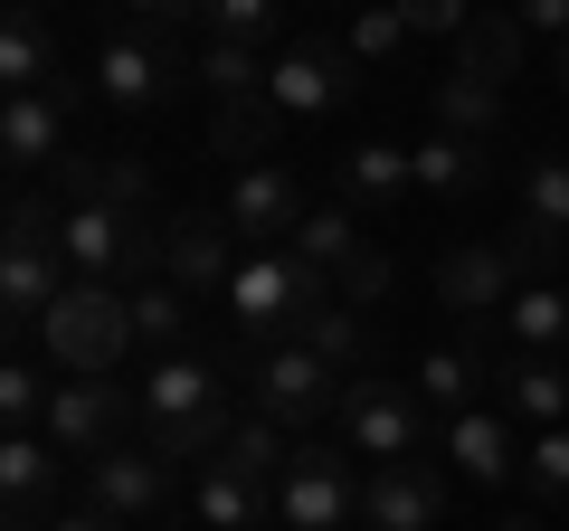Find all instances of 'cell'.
<instances>
[{
	"label": "cell",
	"instance_id": "19",
	"mask_svg": "<svg viewBox=\"0 0 569 531\" xmlns=\"http://www.w3.org/2000/svg\"><path fill=\"white\" fill-rule=\"evenodd\" d=\"M58 465L67 455L48 447V437H0V493H10V522H29V531H48L58 522Z\"/></svg>",
	"mask_w": 569,
	"mask_h": 531
},
{
	"label": "cell",
	"instance_id": "27",
	"mask_svg": "<svg viewBox=\"0 0 569 531\" xmlns=\"http://www.w3.org/2000/svg\"><path fill=\"white\" fill-rule=\"evenodd\" d=\"M190 304H200V294H181L171 275H142V285H133V342L171 361V351L190 342Z\"/></svg>",
	"mask_w": 569,
	"mask_h": 531
},
{
	"label": "cell",
	"instance_id": "5",
	"mask_svg": "<svg viewBox=\"0 0 569 531\" xmlns=\"http://www.w3.org/2000/svg\"><path fill=\"white\" fill-rule=\"evenodd\" d=\"M247 370H257V418H276V428H313L323 409H342V370L323 361V351H305V342H266V351H247Z\"/></svg>",
	"mask_w": 569,
	"mask_h": 531
},
{
	"label": "cell",
	"instance_id": "9",
	"mask_svg": "<svg viewBox=\"0 0 569 531\" xmlns=\"http://www.w3.org/2000/svg\"><path fill=\"white\" fill-rule=\"evenodd\" d=\"M313 209H305V181L284 162H247L238 171V190H228V228H238V247L247 257H266V247H295V228H305Z\"/></svg>",
	"mask_w": 569,
	"mask_h": 531
},
{
	"label": "cell",
	"instance_id": "31",
	"mask_svg": "<svg viewBox=\"0 0 569 531\" xmlns=\"http://www.w3.org/2000/svg\"><path fill=\"white\" fill-rule=\"evenodd\" d=\"M295 342H305V351H323L332 370H361V361H370V323H361V304H342V294H332V304H313Z\"/></svg>",
	"mask_w": 569,
	"mask_h": 531
},
{
	"label": "cell",
	"instance_id": "36",
	"mask_svg": "<svg viewBox=\"0 0 569 531\" xmlns=\"http://www.w3.org/2000/svg\"><path fill=\"white\" fill-rule=\"evenodd\" d=\"M48 399H58V389H48L29 361L0 370V418H10V437H39V428H48Z\"/></svg>",
	"mask_w": 569,
	"mask_h": 531
},
{
	"label": "cell",
	"instance_id": "1",
	"mask_svg": "<svg viewBox=\"0 0 569 531\" xmlns=\"http://www.w3.org/2000/svg\"><path fill=\"white\" fill-rule=\"evenodd\" d=\"M39 342L58 370H77V380H104V370L133 351V294L104 285V275H67V294L39 313Z\"/></svg>",
	"mask_w": 569,
	"mask_h": 531
},
{
	"label": "cell",
	"instance_id": "7",
	"mask_svg": "<svg viewBox=\"0 0 569 531\" xmlns=\"http://www.w3.org/2000/svg\"><path fill=\"white\" fill-rule=\"evenodd\" d=\"M238 228H228V209H181V219H162V275L181 294H228L238 285Z\"/></svg>",
	"mask_w": 569,
	"mask_h": 531
},
{
	"label": "cell",
	"instance_id": "23",
	"mask_svg": "<svg viewBox=\"0 0 569 531\" xmlns=\"http://www.w3.org/2000/svg\"><path fill=\"white\" fill-rule=\"evenodd\" d=\"M522 58H531V29L512 20V10H475L466 39H456V67L485 77V86H512V77H522Z\"/></svg>",
	"mask_w": 569,
	"mask_h": 531
},
{
	"label": "cell",
	"instance_id": "44",
	"mask_svg": "<svg viewBox=\"0 0 569 531\" xmlns=\"http://www.w3.org/2000/svg\"><path fill=\"white\" fill-rule=\"evenodd\" d=\"M493 531H541V522H531V512H512V522H493Z\"/></svg>",
	"mask_w": 569,
	"mask_h": 531
},
{
	"label": "cell",
	"instance_id": "38",
	"mask_svg": "<svg viewBox=\"0 0 569 531\" xmlns=\"http://www.w3.org/2000/svg\"><path fill=\"white\" fill-rule=\"evenodd\" d=\"M284 29V0H209V39H247L266 48Z\"/></svg>",
	"mask_w": 569,
	"mask_h": 531
},
{
	"label": "cell",
	"instance_id": "3",
	"mask_svg": "<svg viewBox=\"0 0 569 531\" xmlns=\"http://www.w3.org/2000/svg\"><path fill=\"white\" fill-rule=\"evenodd\" d=\"M342 447L351 455H370V465H408V455H427V399L418 389H399V380H342Z\"/></svg>",
	"mask_w": 569,
	"mask_h": 531
},
{
	"label": "cell",
	"instance_id": "33",
	"mask_svg": "<svg viewBox=\"0 0 569 531\" xmlns=\"http://www.w3.org/2000/svg\"><path fill=\"white\" fill-rule=\"evenodd\" d=\"M276 133H284V114H276L266 96H247V104H219V114H209V152H238V162L276 152Z\"/></svg>",
	"mask_w": 569,
	"mask_h": 531
},
{
	"label": "cell",
	"instance_id": "8",
	"mask_svg": "<svg viewBox=\"0 0 569 531\" xmlns=\"http://www.w3.org/2000/svg\"><path fill=\"white\" fill-rule=\"evenodd\" d=\"M142 418V399H123L114 380H58V399H48V447L58 455H86V465H96L104 447H123V428H133Z\"/></svg>",
	"mask_w": 569,
	"mask_h": 531
},
{
	"label": "cell",
	"instance_id": "17",
	"mask_svg": "<svg viewBox=\"0 0 569 531\" xmlns=\"http://www.w3.org/2000/svg\"><path fill=\"white\" fill-rule=\"evenodd\" d=\"M58 181H67V200H77V209H123V219L152 209V171H142L133 152H67Z\"/></svg>",
	"mask_w": 569,
	"mask_h": 531
},
{
	"label": "cell",
	"instance_id": "30",
	"mask_svg": "<svg viewBox=\"0 0 569 531\" xmlns=\"http://www.w3.org/2000/svg\"><path fill=\"white\" fill-rule=\"evenodd\" d=\"M512 351H569V285H522L503 304Z\"/></svg>",
	"mask_w": 569,
	"mask_h": 531
},
{
	"label": "cell",
	"instance_id": "32",
	"mask_svg": "<svg viewBox=\"0 0 569 531\" xmlns=\"http://www.w3.org/2000/svg\"><path fill=\"white\" fill-rule=\"evenodd\" d=\"M266 67H276V58H266V48H247V39H209V48H200V86H209L219 104L266 96Z\"/></svg>",
	"mask_w": 569,
	"mask_h": 531
},
{
	"label": "cell",
	"instance_id": "35",
	"mask_svg": "<svg viewBox=\"0 0 569 531\" xmlns=\"http://www.w3.org/2000/svg\"><path fill=\"white\" fill-rule=\"evenodd\" d=\"M351 247H361V209H342V200H332V209H313V219L295 228V257H313L323 275L351 257Z\"/></svg>",
	"mask_w": 569,
	"mask_h": 531
},
{
	"label": "cell",
	"instance_id": "21",
	"mask_svg": "<svg viewBox=\"0 0 569 531\" xmlns=\"http://www.w3.org/2000/svg\"><path fill=\"white\" fill-rule=\"evenodd\" d=\"M96 96L123 104V114H142V104H162V96H171V58H162V48H142V39H104V58H96Z\"/></svg>",
	"mask_w": 569,
	"mask_h": 531
},
{
	"label": "cell",
	"instance_id": "26",
	"mask_svg": "<svg viewBox=\"0 0 569 531\" xmlns=\"http://www.w3.org/2000/svg\"><path fill=\"white\" fill-rule=\"evenodd\" d=\"M190 512H200V531H257L266 512H276V493L247 484V474H228V465H200V493H190Z\"/></svg>",
	"mask_w": 569,
	"mask_h": 531
},
{
	"label": "cell",
	"instance_id": "18",
	"mask_svg": "<svg viewBox=\"0 0 569 531\" xmlns=\"http://www.w3.org/2000/svg\"><path fill=\"white\" fill-rule=\"evenodd\" d=\"M332 190H342V209H370V219H389V209L418 190V162H408L399 143H351L342 162H332Z\"/></svg>",
	"mask_w": 569,
	"mask_h": 531
},
{
	"label": "cell",
	"instance_id": "11",
	"mask_svg": "<svg viewBox=\"0 0 569 531\" xmlns=\"http://www.w3.org/2000/svg\"><path fill=\"white\" fill-rule=\"evenodd\" d=\"M86 503L114 512V522H152V512L171 503V465L152 447H104L96 465H86Z\"/></svg>",
	"mask_w": 569,
	"mask_h": 531
},
{
	"label": "cell",
	"instance_id": "46",
	"mask_svg": "<svg viewBox=\"0 0 569 531\" xmlns=\"http://www.w3.org/2000/svg\"><path fill=\"white\" fill-rule=\"evenodd\" d=\"M29 10H39V0H29Z\"/></svg>",
	"mask_w": 569,
	"mask_h": 531
},
{
	"label": "cell",
	"instance_id": "2",
	"mask_svg": "<svg viewBox=\"0 0 569 531\" xmlns=\"http://www.w3.org/2000/svg\"><path fill=\"white\" fill-rule=\"evenodd\" d=\"M58 228H67V209H48V200H10V247H0V304H10V323H29L39 332V313L67 294V275H58Z\"/></svg>",
	"mask_w": 569,
	"mask_h": 531
},
{
	"label": "cell",
	"instance_id": "13",
	"mask_svg": "<svg viewBox=\"0 0 569 531\" xmlns=\"http://www.w3.org/2000/svg\"><path fill=\"white\" fill-rule=\"evenodd\" d=\"M512 294H522V285H512V266H503V247H493V238H466V247H447V257H437V304L466 313V323L503 313Z\"/></svg>",
	"mask_w": 569,
	"mask_h": 531
},
{
	"label": "cell",
	"instance_id": "40",
	"mask_svg": "<svg viewBox=\"0 0 569 531\" xmlns=\"http://www.w3.org/2000/svg\"><path fill=\"white\" fill-rule=\"evenodd\" d=\"M389 10L408 20V39H466V20H475L466 0H389Z\"/></svg>",
	"mask_w": 569,
	"mask_h": 531
},
{
	"label": "cell",
	"instance_id": "28",
	"mask_svg": "<svg viewBox=\"0 0 569 531\" xmlns=\"http://www.w3.org/2000/svg\"><path fill=\"white\" fill-rule=\"evenodd\" d=\"M219 465H228V474H247V484H266V493H276V474L295 465V447H284V428H276V418H257V409H247L238 428H228Z\"/></svg>",
	"mask_w": 569,
	"mask_h": 531
},
{
	"label": "cell",
	"instance_id": "10",
	"mask_svg": "<svg viewBox=\"0 0 569 531\" xmlns=\"http://www.w3.org/2000/svg\"><path fill=\"white\" fill-rule=\"evenodd\" d=\"M447 522V465H370L361 474V531H437Z\"/></svg>",
	"mask_w": 569,
	"mask_h": 531
},
{
	"label": "cell",
	"instance_id": "25",
	"mask_svg": "<svg viewBox=\"0 0 569 531\" xmlns=\"http://www.w3.org/2000/svg\"><path fill=\"white\" fill-rule=\"evenodd\" d=\"M437 133L493 143V133H503V86H485V77H466V67H447V77H437Z\"/></svg>",
	"mask_w": 569,
	"mask_h": 531
},
{
	"label": "cell",
	"instance_id": "24",
	"mask_svg": "<svg viewBox=\"0 0 569 531\" xmlns=\"http://www.w3.org/2000/svg\"><path fill=\"white\" fill-rule=\"evenodd\" d=\"M485 380H493V351L485 342H456V351H427V361H418V399H427V409H447V418H466Z\"/></svg>",
	"mask_w": 569,
	"mask_h": 531
},
{
	"label": "cell",
	"instance_id": "15",
	"mask_svg": "<svg viewBox=\"0 0 569 531\" xmlns=\"http://www.w3.org/2000/svg\"><path fill=\"white\" fill-rule=\"evenodd\" d=\"M493 389H503L512 428H569V361L560 351H512V361H493Z\"/></svg>",
	"mask_w": 569,
	"mask_h": 531
},
{
	"label": "cell",
	"instance_id": "14",
	"mask_svg": "<svg viewBox=\"0 0 569 531\" xmlns=\"http://www.w3.org/2000/svg\"><path fill=\"white\" fill-rule=\"evenodd\" d=\"M142 418L190 428V418H238V409H228V380L200 351H171V361H152V380H142Z\"/></svg>",
	"mask_w": 569,
	"mask_h": 531
},
{
	"label": "cell",
	"instance_id": "41",
	"mask_svg": "<svg viewBox=\"0 0 569 531\" xmlns=\"http://www.w3.org/2000/svg\"><path fill=\"white\" fill-rule=\"evenodd\" d=\"M512 20H522L531 39H569V0H512Z\"/></svg>",
	"mask_w": 569,
	"mask_h": 531
},
{
	"label": "cell",
	"instance_id": "43",
	"mask_svg": "<svg viewBox=\"0 0 569 531\" xmlns=\"http://www.w3.org/2000/svg\"><path fill=\"white\" fill-rule=\"evenodd\" d=\"M48 531H123V522H114V512H96V503H77V512H58Z\"/></svg>",
	"mask_w": 569,
	"mask_h": 531
},
{
	"label": "cell",
	"instance_id": "39",
	"mask_svg": "<svg viewBox=\"0 0 569 531\" xmlns=\"http://www.w3.org/2000/svg\"><path fill=\"white\" fill-rule=\"evenodd\" d=\"M342 39H351V58H361V67H380V58H399V48H408V20L389 10V0H370V10L342 29Z\"/></svg>",
	"mask_w": 569,
	"mask_h": 531
},
{
	"label": "cell",
	"instance_id": "12",
	"mask_svg": "<svg viewBox=\"0 0 569 531\" xmlns=\"http://www.w3.org/2000/svg\"><path fill=\"white\" fill-rule=\"evenodd\" d=\"M77 96H86L77 77H58L48 96H10V104H0V162H10V171L58 162V152H67V104H77Z\"/></svg>",
	"mask_w": 569,
	"mask_h": 531
},
{
	"label": "cell",
	"instance_id": "37",
	"mask_svg": "<svg viewBox=\"0 0 569 531\" xmlns=\"http://www.w3.org/2000/svg\"><path fill=\"white\" fill-rule=\"evenodd\" d=\"M389 275H399V266H389V247H380V238H361L342 266H332V294H342V304H380Z\"/></svg>",
	"mask_w": 569,
	"mask_h": 531
},
{
	"label": "cell",
	"instance_id": "20",
	"mask_svg": "<svg viewBox=\"0 0 569 531\" xmlns=\"http://www.w3.org/2000/svg\"><path fill=\"white\" fill-rule=\"evenodd\" d=\"M67 67H58V39H48V20L29 10V0H10V20H0V86L10 96H48Z\"/></svg>",
	"mask_w": 569,
	"mask_h": 531
},
{
	"label": "cell",
	"instance_id": "6",
	"mask_svg": "<svg viewBox=\"0 0 569 531\" xmlns=\"http://www.w3.org/2000/svg\"><path fill=\"white\" fill-rule=\"evenodd\" d=\"M342 96H361L351 39H295L276 67H266V104H276V114H332Z\"/></svg>",
	"mask_w": 569,
	"mask_h": 531
},
{
	"label": "cell",
	"instance_id": "34",
	"mask_svg": "<svg viewBox=\"0 0 569 531\" xmlns=\"http://www.w3.org/2000/svg\"><path fill=\"white\" fill-rule=\"evenodd\" d=\"M522 484H531V503H569V428L522 437Z\"/></svg>",
	"mask_w": 569,
	"mask_h": 531
},
{
	"label": "cell",
	"instance_id": "29",
	"mask_svg": "<svg viewBox=\"0 0 569 531\" xmlns=\"http://www.w3.org/2000/svg\"><path fill=\"white\" fill-rule=\"evenodd\" d=\"M522 228L550 247H569V152H541L522 171Z\"/></svg>",
	"mask_w": 569,
	"mask_h": 531
},
{
	"label": "cell",
	"instance_id": "16",
	"mask_svg": "<svg viewBox=\"0 0 569 531\" xmlns=\"http://www.w3.org/2000/svg\"><path fill=\"white\" fill-rule=\"evenodd\" d=\"M437 455H447L466 484H512V474H522V447H512V418H503V409H466V418H447Z\"/></svg>",
	"mask_w": 569,
	"mask_h": 531
},
{
	"label": "cell",
	"instance_id": "22",
	"mask_svg": "<svg viewBox=\"0 0 569 531\" xmlns=\"http://www.w3.org/2000/svg\"><path fill=\"white\" fill-rule=\"evenodd\" d=\"M408 162H418V190H427V200H475V190L493 181V143H466V133H427Z\"/></svg>",
	"mask_w": 569,
	"mask_h": 531
},
{
	"label": "cell",
	"instance_id": "45",
	"mask_svg": "<svg viewBox=\"0 0 569 531\" xmlns=\"http://www.w3.org/2000/svg\"><path fill=\"white\" fill-rule=\"evenodd\" d=\"M560 77H569V39H560Z\"/></svg>",
	"mask_w": 569,
	"mask_h": 531
},
{
	"label": "cell",
	"instance_id": "4",
	"mask_svg": "<svg viewBox=\"0 0 569 531\" xmlns=\"http://www.w3.org/2000/svg\"><path fill=\"white\" fill-rule=\"evenodd\" d=\"M276 522L284 531H351L361 522V474L342 447H295V465L276 474Z\"/></svg>",
	"mask_w": 569,
	"mask_h": 531
},
{
	"label": "cell",
	"instance_id": "42",
	"mask_svg": "<svg viewBox=\"0 0 569 531\" xmlns=\"http://www.w3.org/2000/svg\"><path fill=\"white\" fill-rule=\"evenodd\" d=\"M133 20H152V29H171V20H209V0H123Z\"/></svg>",
	"mask_w": 569,
	"mask_h": 531
}]
</instances>
